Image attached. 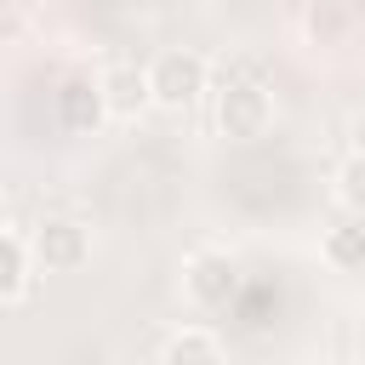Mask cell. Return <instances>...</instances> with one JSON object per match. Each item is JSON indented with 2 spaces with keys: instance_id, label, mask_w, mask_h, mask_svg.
I'll return each instance as SVG.
<instances>
[{
  "instance_id": "obj_1",
  "label": "cell",
  "mask_w": 365,
  "mask_h": 365,
  "mask_svg": "<svg viewBox=\"0 0 365 365\" xmlns=\"http://www.w3.org/2000/svg\"><path fill=\"white\" fill-rule=\"evenodd\" d=\"M143 86H148V108L182 114L211 91V63L200 51H188V46H165V51H154L143 63Z\"/></svg>"
},
{
  "instance_id": "obj_2",
  "label": "cell",
  "mask_w": 365,
  "mask_h": 365,
  "mask_svg": "<svg viewBox=\"0 0 365 365\" xmlns=\"http://www.w3.org/2000/svg\"><path fill=\"white\" fill-rule=\"evenodd\" d=\"M211 114H217V131H222L228 143H257V137H268V125H274V91H268L257 74H228V80L217 86Z\"/></svg>"
},
{
  "instance_id": "obj_3",
  "label": "cell",
  "mask_w": 365,
  "mask_h": 365,
  "mask_svg": "<svg viewBox=\"0 0 365 365\" xmlns=\"http://www.w3.org/2000/svg\"><path fill=\"white\" fill-rule=\"evenodd\" d=\"M29 262L40 274H80L91 262V228L80 217H46L29 240Z\"/></svg>"
},
{
  "instance_id": "obj_4",
  "label": "cell",
  "mask_w": 365,
  "mask_h": 365,
  "mask_svg": "<svg viewBox=\"0 0 365 365\" xmlns=\"http://www.w3.org/2000/svg\"><path fill=\"white\" fill-rule=\"evenodd\" d=\"M182 297H188L194 308H205V314L228 308V302L240 297V262H234L228 251H194L188 268H182Z\"/></svg>"
},
{
  "instance_id": "obj_5",
  "label": "cell",
  "mask_w": 365,
  "mask_h": 365,
  "mask_svg": "<svg viewBox=\"0 0 365 365\" xmlns=\"http://www.w3.org/2000/svg\"><path fill=\"white\" fill-rule=\"evenodd\" d=\"M97 97H103V114L108 120H137L148 108V86H143V68L137 63H114L97 74Z\"/></svg>"
},
{
  "instance_id": "obj_6",
  "label": "cell",
  "mask_w": 365,
  "mask_h": 365,
  "mask_svg": "<svg viewBox=\"0 0 365 365\" xmlns=\"http://www.w3.org/2000/svg\"><path fill=\"white\" fill-rule=\"evenodd\" d=\"M51 108H57V125L74 131V137H86V131H97V125L108 120V114H103V97H97V80H86V74L63 80L57 97H51Z\"/></svg>"
},
{
  "instance_id": "obj_7",
  "label": "cell",
  "mask_w": 365,
  "mask_h": 365,
  "mask_svg": "<svg viewBox=\"0 0 365 365\" xmlns=\"http://www.w3.org/2000/svg\"><path fill=\"white\" fill-rule=\"evenodd\" d=\"M160 365H228V348L211 325H177L160 342Z\"/></svg>"
},
{
  "instance_id": "obj_8",
  "label": "cell",
  "mask_w": 365,
  "mask_h": 365,
  "mask_svg": "<svg viewBox=\"0 0 365 365\" xmlns=\"http://www.w3.org/2000/svg\"><path fill=\"white\" fill-rule=\"evenodd\" d=\"M319 257H325L336 274H359V262H365V228H359L354 211H342V217L319 234Z\"/></svg>"
},
{
  "instance_id": "obj_9",
  "label": "cell",
  "mask_w": 365,
  "mask_h": 365,
  "mask_svg": "<svg viewBox=\"0 0 365 365\" xmlns=\"http://www.w3.org/2000/svg\"><path fill=\"white\" fill-rule=\"evenodd\" d=\"M348 29H354V11L336 6V0H314V6L302 11V34H308L314 46H342Z\"/></svg>"
},
{
  "instance_id": "obj_10",
  "label": "cell",
  "mask_w": 365,
  "mask_h": 365,
  "mask_svg": "<svg viewBox=\"0 0 365 365\" xmlns=\"http://www.w3.org/2000/svg\"><path fill=\"white\" fill-rule=\"evenodd\" d=\"M29 285V245L17 234H0V302H17Z\"/></svg>"
},
{
  "instance_id": "obj_11",
  "label": "cell",
  "mask_w": 365,
  "mask_h": 365,
  "mask_svg": "<svg viewBox=\"0 0 365 365\" xmlns=\"http://www.w3.org/2000/svg\"><path fill=\"white\" fill-rule=\"evenodd\" d=\"M336 205L342 211H365V160H359V148H348L342 154V165H336Z\"/></svg>"
},
{
  "instance_id": "obj_12",
  "label": "cell",
  "mask_w": 365,
  "mask_h": 365,
  "mask_svg": "<svg viewBox=\"0 0 365 365\" xmlns=\"http://www.w3.org/2000/svg\"><path fill=\"white\" fill-rule=\"evenodd\" d=\"M297 365H342V359H331V354H308V359H297Z\"/></svg>"
},
{
  "instance_id": "obj_13",
  "label": "cell",
  "mask_w": 365,
  "mask_h": 365,
  "mask_svg": "<svg viewBox=\"0 0 365 365\" xmlns=\"http://www.w3.org/2000/svg\"><path fill=\"white\" fill-rule=\"evenodd\" d=\"M0 234H6V194H0Z\"/></svg>"
},
{
  "instance_id": "obj_14",
  "label": "cell",
  "mask_w": 365,
  "mask_h": 365,
  "mask_svg": "<svg viewBox=\"0 0 365 365\" xmlns=\"http://www.w3.org/2000/svg\"><path fill=\"white\" fill-rule=\"evenodd\" d=\"M336 6H348V11H354V6H359V0H336Z\"/></svg>"
}]
</instances>
